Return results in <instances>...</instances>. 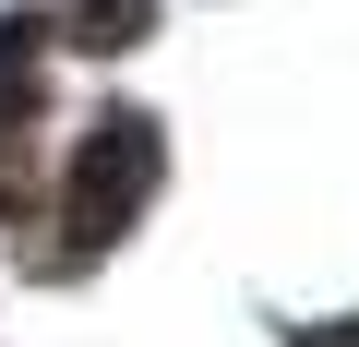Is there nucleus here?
<instances>
[{
	"label": "nucleus",
	"mask_w": 359,
	"mask_h": 347,
	"mask_svg": "<svg viewBox=\"0 0 359 347\" xmlns=\"http://www.w3.org/2000/svg\"><path fill=\"white\" fill-rule=\"evenodd\" d=\"M36 48H48V25H0V132L36 120Z\"/></svg>",
	"instance_id": "f03ea898"
},
{
	"label": "nucleus",
	"mask_w": 359,
	"mask_h": 347,
	"mask_svg": "<svg viewBox=\"0 0 359 347\" xmlns=\"http://www.w3.org/2000/svg\"><path fill=\"white\" fill-rule=\"evenodd\" d=\"M299 347H359V323H323V335H299Z\"/></svg>",
	"instance_id": "20e7f679"
},
{
	"label": "nucleus",
	"mask_w": 359,
	"mask_h": 347,
	"mask_svg": "<svg viewBox=\"0 0 359 347\" xmlns=\"http://www.w3.org/2000/svg\"><path fill=\"white\" fill-rule=\"evenodd\" d=\"M156 168H168V144H156V120L144 108H108L96 132H84V156H72V228H60V252L48 264H84V252H108L132 216H144V192H156Z\"/></svg>",
	"instance_id": "f257e3e1"
},
{
	"label": "nucleus",
	"mask_w": 359,
	"mask_h": 347,
	"mask_svg": "<svg viewBox=\"0 0 359 347\" xmlns=\"http://www.w3.org/2000/svg\"><path fill=\"white\" fill-rule=\"evenodd\" d=\"M60 36L72 48H132L144 36V0H60Z\"/></svg>",
	"instance_id": "7ed1b4c3"
}]
</instances>
